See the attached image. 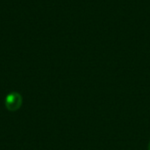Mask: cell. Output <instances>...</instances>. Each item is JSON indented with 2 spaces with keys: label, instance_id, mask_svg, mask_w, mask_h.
<instances>
[{
  "label": "cell",
  "instance_id": "cell-1",
  "mask_svg": "<svg viewBox=\"0 0 150 150\" xmlns=\"http://www.w3.org/2000/svg\"><path fill=\"white\" fill-rule=\"evenodd\" d=\"M23 103V98L22 96L16 91L9 93L4 99V105L8 111L10 112H16L18 111Z\"/></svg>",
  "mask_w": 150,
  "mask_h": 150
},
{
  "label": "cell",
  "instance_id": "cell-2",
  "mask_svg": "<svg viewBox=\"0 0 150 150\" xmlns=\"http://www.w3.org/2000/svg\"><path fill=\"white\" fill-rule=\"evenodd\" d=\"M149 150H150V142H149Z\"/></svg>",
  "mask_w": 150,
  "mask_h": 150
}]
</instances>
